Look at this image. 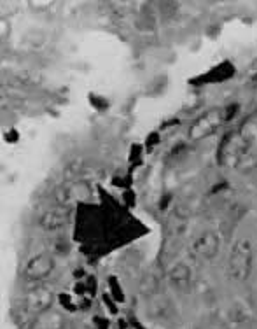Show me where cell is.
Returning a JSON list of instances; mask_svg holds the SVG:
<instances>
[{
  "instance_id": "obj_2",
  "label": "cell",
  "mask_w": 257,
  "mask_h": 329,
  "mask_svg": "<svg viewBox=\"0 0 257 329\" xmlns=\"http://www.w3.org/2000/svg\"><path fill=\"white\" fill-rule=\"evenodd\" d=\"M51 300H53V293L47 287H37L28 293L25 300V307L26 310L37 314V312H42L46 307H49Z\"/></svg>"
},
{
  "instance_id": "obj_4",
  "label": "cell",
  "mask_w": 257,
  "mask_h": 329,
  "mask_svg": "<svg viewBox=\"0 0 257 329\" xmlns=\"http://www.w3.org/2000/svg\"><path fill=\"white\" fill-rule=\"evenodd\" d=\"M171 280L177 284V286H184V284L189 282V270L186 266H179L171 272Z\"/></svg>"
},
{
  "instance_id": "obj_1",
  "label": "cell",
  "mask_w": 257,
  "mask_h": 329,
  "mask_svg": "<svg viewBox=\"0 0 257 329\" xmlns=\"http://www.w3.org/2000/svg\"><path fill=\"white\" fill-rule=\"evenodd\" d=\"M247 243H242V245L233 252V258H231V275L235 279L242 280L249 275V270H250V251L247 249Z\"/></svg>"
},
{
  "instance_id": "obj_3",
  "label": "cell",
  "mask_w": 257,
  "mask_h": 329,
  "mask_svg": "<svg viewBox=\"0 0 257 329\" xmlns=\"http://www.w3.org/2000/svg\"><path fill=\"white\" fill-rule=\"evenodd\" d=\"M54 268V261L49 256H37L26 266V277L33 280L44 279L51 273V270Z\"/></svg>"
}]
</instances>
